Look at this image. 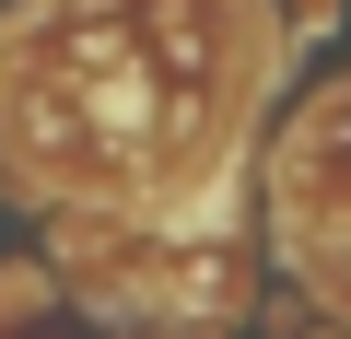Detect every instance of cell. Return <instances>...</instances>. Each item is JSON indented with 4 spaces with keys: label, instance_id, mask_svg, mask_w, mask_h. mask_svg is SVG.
Listing matches in <instances>:
<instances>
[{
    "label": "cell",
    "instance_id": "cell-1",
    "mask_svg": "<svg viewBox=\"0 0 351 339\" xmlns=\"http://www.w3.org/2000/svg\"><path fill=\"white\" fill-rule=\"evenodd\" d=\"M258 82V0H24L0 36V140L24 188L176 211L223 176Z\"/></svg>",
    "mask_w": 351,
    "mask_h": 339
},
{
    "label": "cell",
    "instance_id": "cell-2",
    "mask_svg": "<svg viewBox=\"0 0 351 339\" xmlns=\"http://www.w3.org/2000/svg\"><path fill=\"white\" fill-rule=\"evenodd\" d=\"M281 234L293 258H351V82L316 94L281 140Z\"/></svg>",
    "mask_w": 351,
    "mask_h": 339
}]
</instances>
